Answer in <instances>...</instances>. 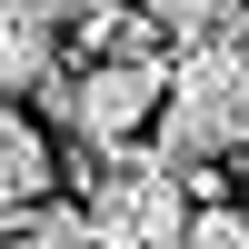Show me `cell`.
<instances>
[{"instance_id":"obj_3","label":"cell","mask_w":249,"mask_h":249,"mask_svg":"<svg viewBox=\"0 0 249 249\" xmlns=\"http://www.w3.org/2000/svg\"><path fill=\"white\" fill-rule=\"evenodd\" d=\"M50 179H60L50 130H40L30 110H10V100H0V210H40V199H50Z\"/></svg>"},{"instance_id":"obj_4","label":"cell","mask_w":249,"mask_h":249,"mask_svg":"<svg viewBox=\"0 0 249 249\" xmlns=\"http://www.w3.org/2000/svg\"><path fill=\"white\" fill-rule=\"evenodd\" d=\"M179 249H249V210H230V199L190 210V239H179Z\"/></svg>"},{"instance_id":"obj_1","label":"cell","mask_w":249,"mask_h":249,"mask_svg":"<svg viewBox=\"0 0 249 249\" xmlns=\"http://www.w3.org/2000/svg\"><path fill=\"white\" fill-rule=\"evenodd\" d=\"M239 150H249V40L170 60V90H160V120H150V160L179 170V179H210Z\"/></svg>"},{"instance_id":"obj_2","label":"cell","mask_w":249,"mask_h":249,"mask_svg":"<svg viewBox=\"0 0 249 249\" xmlns=\"http://www.w3.org/2000/svg\"><path fill=\"white\" fill-rule=\"evenodd\" d=\"M80 230H90V249H179L190 239V179L160 170L150 150H120L90 170Z\"/></svg>"},{"instance_id":"obj_5","label":"cell","mask_w":249,"mask_h":249,"mask_svg":"<svg viewBox=\"0 0 249 249\" xmlns=\"http://www.w3.org/2000/svg\"><path fill=\"white\" fill-rule=\"evenodd\" d=\"M230 170H239V179H249V150H239V160H230Z\"/></svg>"}]
</instances>
